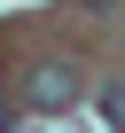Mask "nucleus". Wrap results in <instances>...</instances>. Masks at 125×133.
Here are the masks:
<instances>
[{
    "instance_id": "1",
    "label": "nucleus",
    "mask_w": 125,
    "mask_h": 133,
    "mask_svg": "<svg viewBox=\"0 0 125 133\" xmlns=\"http://www.w3.org/2000/svg\"><path fill=\"white\" fill-rule=\"evenodd\" d=\"M24 102L39 117H63L78 102V71H71V63H31V71H24Z\"/></svg>"
},
{
    "instance_id": "2",
    "label": "nucleus",
    "mask_w": 125,
    "mask_h": 133,
    "mask_svg": "<svg viewBox=\"0 0 125 133\" xmlns=\"http://www.w3.org/2000/svg\"><path fill=\"white\" fill-rule=\"evenodd\" d=\"M102 125H117V133H125V78H109V86H102Z\"/></svg>"
},
{
    "instance_id": "3",
    "label": "nucleus",
    "mask_w": 125,
    "mask_h": 133,
    "mask_svg": "<svg viewBox=\"0 0 125 133\" xmlns=\"http://www.w3.org/2000/svg\"><path fill=\"white\" fill-rule=\"evenodd\" d=\"M78 8H117V0H78Z\"/></svg>"
}]
</instances>
